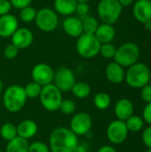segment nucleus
Returning a JSON list of instances; mask_svg holds the SVG:
<instances>
[{
    "label": "nucleus",
    "instance_id": "14",
    "mask_svg": "<svg viewBox=\"0 0 151 152\" xmlns=\"http://www.w3.org/2000/svg\"><path fill=\"white\" fill-rule=\"evenodd\" d=\"M19 28L18 18L11 13L0 16V37L9 38Z\"/></svg>",
    "mask_w": 151,
    "mask_h": 152
},
{
    "label": "nucleus",
    "instance_id": "3",
    "mask_svg": "<svg viewBox=\"0 0 151 152\" xmlns=\"http://www.w3.org/2000/svg\"><path fill=\"white\" fill-rule=\"evenodd\" d=\"M125 80L130 87L141 89L150 82V69L147 64L138 61L127 68Z\"/></svg>",
    "mask_w": 151,
    "mask_h": 152
},
{
    "label": "nucleus",
    "instance_id": "31",
    "mask_svg": "<svg viewBox=\"0 0 151 152\" xmlns=\"http://www.w3.org/2000/svg\"><path fill=\"white\" fill-rule=\"evenodd\" d=\"M76 110L77 105L75 102L70 99H63L59 108V110L64 115H72L76 112Z\"/></svg>",
    "mask_w": 151,
    "mask_h": 152
},
{
    "label": "nucleus",
    "instance_id": "16",
    "mask_svg": "<svg viewBox=\"0 0 151 152\" xmlns=\"http://www.w3.org/2000/svg\"><path fill=\"white\" fill-rule=\"evenodd\" d=\"M62 28L64 32L74 38H77L84 33L82 20L76 16H68L62 21Z\"/></svg>",
    "mask_w": 151,
    "mask_h": 152
},
{
    "label": "nucleus",
    "instance_id": "6",
    "mask_svg": "<svg viewBox=\"0 0 151 152\" xmlns=\"http://www.w3.org/2000/svg\"><path fill=\"white\" fill-rule=\"evenodd\" d=\"M38 98L42 107L49 112L59 110L60 105L63 100L62 92L53 83L42 87Z\"/></svg>",
    "mask_w": 151,
    "mask_h": 152
},
{
    "label": "nucleus",
    "instance_id": "41",
    "mask_svg": "<svg viewBox=\"0 0 151 152\" xmlns=\"http://www.w3.org/2000/svg\"><path fill=\"white\" fill-rule=\"evenodd\" d=\"M73 152H88V148L86 147V145L78 142V144L76 146Z\"/></svg>",
    "mask_w": 151,
    "mask_h": 152
},
{
    "label": "nucleus",
    "instance_id": "25",
    "mask_svg": "<svg viewBox=\"0 0 151 152\" xmlns=\"http://www.w3.org/2000/svg\"><path fill=\"white\" fill-rule=\"evenodd\" d=\"M0 135L6 142H9L13 138L17 137L18 134L16 126L11 122H6L3 124L0 127Z\"/></svg>",
    "mask_w": 151,
    "mask_h": 152
},
{
    "label": "nucleus",
    "instance_id": "36",
    "mask_svg": "<svg viewBox=\"0 0 151 152\" xmlns=\"http://www.w3.org/2000/svg\"><path fill=\"white\" fill-rule=\"evenodd\" d=\"M90 12V6L88 3H77V8H76V12L79 16L85 17Z\"/></svg>",
    "mask_w": 151,
    "mask_h": 152
},
{
    "label": "nucleus",
    "instance_id": "39",
    "mask_svg": "<svg viewBox=\"0 0 151 152\" xmlns=\"http://www.w3.org/2000/svg\"><path fill=\"white\" fill-rule=\"evenodd\" d=\"M142 118L144 122L151 126V102H148L142 111Z\"/></svg>",
    "mask_w": 151,
    "mask_h": 152
},
{
    "label": "nucleus",
    "instance_id": "1",
    "mask_svg": "<svg viewBox=\"0 0 151 152\" xmlns=\"http://www.w3.org/2000/svg\"><path fill=\"white\" fill-rule=\"evenodd\" d=\"M77 136L68 127H56L49 136V148L51 152H73L78 144Z\"/></svg>",
    "mask_w": 151,
    "mask_h": 152
},
{
    "label": "nucleus",
    "instance_id": "23",
    "mask_svg": "<svg viewBox=\"0 0 151 152\" xmlns=\"http://www.w3.org/2000/svg\"><path fill=\"white\" fill-rule=\"evenodd\" d=\"M70 92L78 99H85L91 94V86L88 83L84 81L75 82Z\"/></svg>",
    "mask_w": 151,
    "mask_h": 152
},
{
    "label": "nucleus",
    "instance_id": "37",
    "mask_svg": "<svg viewBox=\"0 0 151 152\" xmlns=\"http://www.w3.org/2000/svg\"><path fill=\"white\" fill-rule=\"evenodd\" d=\"M12 5L10 0H0V16L10 13Z\"/></svg>",
    "mask_w": 151,
    "mask_h": 152
},
{
    "label": "nucleus",
    "instance_id": "44",
    "mask_svg": "<svg viewBox=\"0 0 151 152\" xmlns=\"http://www.w3.org/2000/svg\"><path fill=\"white\" fill-rule=\"evenodd\" d=\"M3 90H4V84H3V81L0 79V95L3 94Z\"/></svg>",
    "mask_w": 151,
    "mask_h": 152
},
{
    "label": "nucleus",
    "instance_id": "32",
    "mask_svg": "<svg viewBox=\"0 0 151 152\" xmlns=\"http://www.w3.org/2000/svg\"><path fill=\"white\" fill-rule=\"evenodd\" d=\"M28 152H51L49 146L40 141H36L29 143Z\"/></svg>",
    "mask_w": 151,
    "mask_h": 152
},
{
    "label": "nucleus",
    "instance_id": "2",
    "mask_svg": "<svg viewBox=\"0 0 151 152\" xmlns=\"http://www.w3.org/2000/svg\"><path fill=\"white\" fill-rule=\"evenodd\" d=\"M3 105L11 113L20 112L28 100L24 87L20 85H11L3 92Z\"/></svg>",
    "mask_w": 151,
    "mask_h": 152
},
{
    "label": "nucleus",
    "instance_id": "19",
    "mask_svg": "<svg viewBox=\"0 0 151 152\" xmlns=\"http://www.w3.org/2000/svg\"><path fill=\"white\" fill-rule=\"evenodd\" d=\"M16 127H17L18 136L24 138L26 140L34 137L38 131L37 124L32 119H24L20 121L16 126Z\"/></svg>",
    "mask_w": 151,
    "mask_h": 152
},
{
    "label": "nucleus",
    "instance_id": "7",
    "mask_svg": "<svg viewBox=\"0 0 151 152\" xmlns=\"http://www.w3.org/2000/svg\"><path fill=\"white\" fill-rule=\"evenodd\" d=\"M101 43L93 34L83 33L77 38L76 50L84 59H93L99 54Z\"/></svg>",
    "mask_w": 151,
    "mask_h": 152
},
{
    "label": "nucleus",
    "instance_id": "9",
    "mask_svg": "<svg viewBox=\"0 0 151 152\" xmlns=\"http://www.w3.org/2000/svg\"><path fill=\"white\" fill-rule=\"evenodd\" d=\"M93 119L89 113L81 111L75 114L69 123V129L77 136H85L87 135L92 129Z\"/></svg>",
    "mask_w": 151,
    "mask_h": 152
},
{
    "label": "nucleus",
    "instance_id": "4",
    "mask_svg": "<svg viewBox=\"0 0 151 152\" xmlns=\"http://www.w3.org/2000/svg\"><path fill=\"white\" fill-rule=\"evenodd\" d=\"M123 11L118 0H100L97 4V13L102 23L115 24L120 18Z\"/></svg>",
    "mask_w": 151,
    "mask_h": 152
},
{
    "label": "nucleus",
    "instance_id": "12",
    "mask_svg": "<svg viewBox=\"0 0 151 152\" xmlns=\"http://www.w3.org/2000/svg\"><path fill=\"white\" fill-rule=\"evenodd\" d=\"M54 70L53 68L44 62H40L36 64L31 70L32 80L40 86H44L53 83Z\"/></svg>",
    "mask_w": 151,
    "mask_h": 152
},
{
    "label": "nucleus",
    "instance_id": "13",
    "mask_svg": "<svg viewBox=\"0 0 151 152\" xmlns=\"http://www.w3.org/2000/svg\"><path fill=\"white\" fill-rule=\"evenodd\" d=\"M11 38V44L15 45L19 50H24L31 46L34 42L33 32L27 28H18L12 34Z\"/></svg>",
    "mask_w": 151,
    "mask_h": 152
},
{
    "label": "nucleus",
    "instance_id": "46",
    "mask_svg": "<svg viewBox=\"0 0 151 152\" xmlns=\"http://www.w3.org/2000/svg\"><path fill=\"white\" fill-rule=\"evenodd\" d=\"M143 152H151V149H148L147 151H145Z\"/></svg>",
    "mask_w": 151,
    "mask_h": 152
},
{
    "label": "nucleus",
    "instance_id": "47",
    "mask_svg": "<svg viewBox=\"0 0 151 152\" xmlns=\"http://www.w3.org/2000/svg\"><path fill=\"white\" fill-rule=\"evenodd\" d=\"M0 152H5V151H1V150H0Z\"/></svg>",
    "mask_w": 151,
    "mask_h": 152
},
{
    "label": "nucleus",
    "instance_id": "22",
    "mask_svg": "<svg viewBox=\"0 0 151 152\" xmlns=\"http://www.w3.org/2000/svg\"><path fill=\"white\" fill-rule=\"evenodd\" d=\"M28 140L17 136L7 142L5 152H28Z\"/></svg>",
    "mask_w": 151,
    "mask_h": 152
},
{
    "label": "nucleus",
    "instance_id": "10",
    "mask_svg": "<svg viewBox=\"0 0 151 152\" xmlns=\"http://www.w3.org/2000/svg\"><path fill=\"white\" fill-rule=\"evenodd\" d=\"M106 134L108 140L112 144L118 145L126 141L129 134V131L125 121L116 119L109 124Z\"/></svg>",
    "mask_w": 151,
    "mask_h": 152
},
{
    "label": "nucleus",
    "instance_id": "27",
    "mask_svg": "<svg viewBox=\"0 0 151 152\" xmlns=\"http://www.w3.org/2000/svg\"><path fill=\"white\" fill-rule=\"evenodd\" d=\"M82 24H83L84 33L93 34V35H94L96 29L98 28V27L100 25L98 20L93 16H85L82 20Z\"/></svg>",
    "mask_w": 151,
    "mask_h": 152
},
{
    "label": "nucleus",
    "instance_id": "17",
    "mask_svg": "<svg viewBox=\"0 0 151 152\" xmlns=\"http://www.w3.org/2000/svg\"><path fill=\"white\" fill-rule=\"evenodd\" d=\"M105 76L110 83L115 85L121 84L125 81V70L124 67L116 61H111L105 68Z\"/></svg>",
    "mask_w": 151,
    "mask_h": 152
},
{
    "label": "nucleus",
    "instance_id": "38",
    "mask_svg": "<svg viewBox=\"0 0 151 152\" xmlns=\"http://www.w3.org/2000/svg\"><path fill=\"white\" fill-rule=\"evenodd\" d=\"M32 1L33 0H10L12 7L17 10H20L24 7L31 5Z\"/></svg>",
    "mask_w": 151,
    "mask_h": 152
},
{
    "label": "nucleus",
    "instance_id": "8",
    "mask_svg": "<svg viewBox=\"0 0 151 152\" xmlns=\"http://www.w3.org/2000/svg\"><path fill=\"white\" fill-rule=\"evenodd\" d=\"M36 26L39 30L50 33L54 31L59 24V18L57 12L49 7H44L36 12L35 19Z\"/></svg>",
    "mask_w": 151,
    "mask_h": 152
},
{
    "label": "nucleus",
    "instance_id": "20",
    "mask_svg": "<svg viewBox=\"0 0 151 152\" xmlns=\"http://www.w3.org/2000/svg\"><path fill=\"white\" fill-rule=\"evenodd\" d=\"M94 36L101 44L111 43L116 37V30L111 24L101 23L96 29Z\"/></svg>",
    "mask_w": 151,
    "mask_h": 152
},
{
    "label": "nucleus",
    "instance_id": "11",
    "mask_svg": "<svg viewBox=\"0 0 151 152\" xmlns=\"http://www.w3.org/2000/svg\"><path fill=\"white\" fill-rule=\"evenodd\" d=\"M76 82L74 72L69 67H60L54 71L53 84H54L62 93L70 92Z\"/></svg>",
    "mask_w": 151,
    "mask_h": 152
},
{
    "label": "nucleus",
    "instance_id": "18",
    "mask_svg": "<svg viewBox=\"0 0 151 152\" xmlns=\"http://www.w3.org/2000/svg\"><path fill=\"white\" fill-rule=\"evenodd\" d=\"M114 112L117 119L125 121L131 116L133 115L134 112V106L133 103L126 98H123L118 100L114 108Z\"/></svg>",
    "mask_w": 151,
    "mask_h": 152
},
{
    "label": "nucleus",
    "instance_id": "28",
    "mask_svg": "<svg viewBox=\"0 0 151 152\" xmlns=\"http://www.w3.org/2000/svg\"><path fill=\"white\" fill-rule=\"evenodd\" d=\"M36 10L31 5H28L27 7H24L20 10L19 17L20 20L24 23H30L32 21H35L36 16Z\"/></svg>",
    "mask_w": 151,
    "mask_h": 152
},
{
    "label": "nucleus",
    "instance_id": "26",
    "mask_svg": "<svg viewBox=\"0 0 151 152\" xmlns=\"http://www.w3.org/2000/svg\"><path fill=\"white\" fill-rule=\"evenodd\" d=\"M125 122L128 131L133 132V133H138V132L142 131L144 126V123H145L142 117H140L137 115L131 116Z\"/></svg>",
    "mask_w": 151,
    "mask_h": 152
},
{
    "label": "nucleus",
    "instance_id": "45",
    "mask_svg": "<svg viewBox=\"0 0 151 152\" xmlns=\"http://www.w3.org/2000/svg\"><path fill=\"white\" fill-rule=\"evenodd\" d=\"M91 0H77V3H89Z\"/></svg>",
    "mask_w": 151,
    "mask_h": 152
},
{
    "label": "nucleus",
    "instance_id": "24",
    "mask_svg": "<svg viewBox=\"0 0 151 152\" xmlns=\"http://www.w3.org/2000/svg\"><path fill=\"white\" fill-rule=\"evenodd\" d=\"M93 104L96 109L100 110H107L111 104V98L109 94L105 92H100L93 97Z\"/></svg>",
    "mask_w": 151,
    "mask_h": 152
},
{
    "label": "nucleus",
    "instance_id": "42",
    "mask_svg": "<svg viewBox=\"0 0 151 152\" xmlns=\"http://www.w3.org/2000/svg\"><path fill=\"white\" fill-rule=\"evenodd\" d=\"M135 0H118V2L122 4V6H129L131 5L132 4L134 3Z\"/></svg>",
    "mask_w": 151,
    "mask_h": 152
},
{
    "label": "nucleus",
    "instance_id": "30",
    "mask_svg": "<svg viewBox=\"0 0 151 152\" xmlns=\"http://www.w3.org/2000/svg\"><path fill=\"white\" fill-rule=\"evenodd\" d=\"M117 47L112 43H105L101 45L99 54H101V57H103L106 60H111L114 59Z\"/></svg>",
    "mask_w": 151,
    "mask_h": 152
},
{
    "label": "nucleus",
    "instance_id": "5",
    "mask_svg": "<svg viewBox=\"0 0 151 152\" xmlns=\"http://www.w3.org/2000/svg\"><path fill=\"white\" fill-rule=\"evenodd\" d=\"M141 56V50L137 44L133 42H125L117 48L114 61L124 68H129L138 62Z\"/></svg>",
    "mask_w": 151,
    "mask_h": 152
},
{
    "label": "nucleus",
    "instance_id": "29",
    "mask_svg": "<svg viewBox=\"0 0 151 152\" xmlns=\"http://www.w3.org/2000/svg\"><path fill=\"white\" fill-rule=\"evenodd\" d=\"M42 86H40L39 84L32 81L28 83L25 86H24V91L25 94L27 95V98L28 99H35V98H38L42 90Z\"/></svg>",
    "mask_w": 151,
    "mask_h": 152
},
{
    "label": "nucleus",
    "instance_id": "34",
    "mask_svg": "<svg viewBox=\"0 0 151 152\" xmlns=\"http://www.w3.org/2000/svg\"><path fill=\"white\" fill-rule=\"evenodd\" d=\"M142 140L143 144L148 148L151 149V126H147L142 134Z\"/></svg>",
    "mask_w": 151,
    "mask_h": 152
},
{
    "label": "nucleus",
    "instance_id": "43",
    "mask_svg": "<svg viewBox=\"0 0 151 152\" xmlns=\"http://www.w3.org/2000/svg\"><path fill=\"white\" fill-rule=\"evenodd\" d=\"M143 24H144V26H145V28H146L147 30L151 31V20H148V21H146V22H145V23H143Z\"/></svg>",
    "mask_w": 151,
    "mask_h": 152
},
{
    "label": "nucleus",
    "instance_id": "48",
    "mask_svg": "<svg viewBox=\"0 0 151 152\" xmlns=\"http://www.w3.org/2000/svg\"><path fill=\"white\" fill-rule=\"evenodd\" d=\"M150 81H151V69H150Z\"/></svg>",
    "mask_w": 151,
    "mask_h": 152
},
{
    "label": "nucleus",
    "instance_id": "15",
    "mask_svg": "<svg viewBox=\"0 0 151 152\" xmlns=\"http://www.w3.org/2000/svg\"><path fill=\"white\" fill-rule=\"evenodd\" d=\"M133 14L136 20L145 23L151 20V0H136L133 6Z\"/></svg>",
    "mask_w": 151,
    "mask_h": 152
},
{
    "label": "nucleus",
    "instance_id": "33",
    "mask_svg": "<svg viewBox=\"0 0 151 152\" xmlns=\"http://www.w3.org/2000/svg\"><path fill=\"white\" fill-rule=\"evenodd\" d=\"M19 51L20 50L15 45H13L12 44H9L4 47L3 53H4V56L5 59L13 60V59H15L17 57V55L19 53Z\"/></svg>",
    "mask_w": 151,
    "mask_h": 152
},
{
    "label": "nucleus",
    "instance_id": "40",
    "mask_svg": "<svg viewBox=\"0 0 151 152\" xmlns=\"http://www.w3.org/2000/svg\"><path fill=\"white\" fill-rule=\"evenodd\" d=\"M97 152H117V150L112 147V146H109V145H103L101 146Z\"/></svg>",
    "mask_w": 151,
    "mask_h": 152
},
{
    "label": "nucleus",
    "instance_id": "21",
    "mask_svg": "<svg viewBox=\"0 0 151 152\" xmlns=\"http://www.w3.org/2000/svg\"><path fill=\"white\" fill-rule=\"evenodd\" d=\"M77 4V0H54L53 10L57 14L68 17L76 12Z\"/></svg>",
    "mask_w": 151,
    "mask_h": 152
},
{
    "label": "nucleus",
    "instance_id": "35",
    "mask_svg": "<svg viewBox=\"0 0 151 152\" xmlns=\"http://www.w3.org/2000/svg\"><path fill=\"white\" fill-rule=\"evenodd\" d=\"M141 97L143 102H151V84H148L141 88Z\"/></svg>",
    "mask_w": 151,
    "mask_h": 152
}]
</instances>
